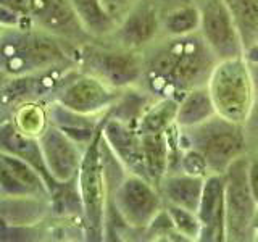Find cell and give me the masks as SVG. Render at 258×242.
Wrapping results in <instances>:
<instances>
[{
	"label": "cell",
	"instance_id": "6da1fadb",
	"mask_svg": "<svg viewBox=\"0 0 258 242\" xmlns=\"http://www.w3.org/2000/svg\"><path fill=\"white\" fill-rule=\"evenodd\" d=\"M218 62L200 32L168 37L144 58L142 79L158 99L168 97L179 102L190 89L207 86Z\"/></svg>",
	"mask_w": 258,
	"mask_h": 242
},
{
	"label": "cell",
	"instance_id": "7a4b0ae2",
	"mask_svg": "<svg viewBox=\"0 0 258 242\" xmlns=\"http://www.w3.org/2000/svg\"><path fill=\"white\" fill-rule=\"evenodd\" d=\"M34 24L0 31V83L39 75L50 70H70L76 48Z\"/></svg>",
	"mask_w": 258,
	"mask_h": 242
},
{
	"label": "cell",
	"instance_id": "3957f363",
	"mask_svg": "<svg viewBox=\"0 0 258 242\" xmlns=\"http://www.w3.org/2000/svg\"><path fill=\"white\" fill-rule=\"evenodd\" d=\"M179 147L197 149L205 157L212 174H224L232 161L247 155L250 139L245 126L226 119L218 113L194 128H179Z\"/></svg>",
	"mask_w": 258,
	"mask_h": 242
},
{
	"label": "cell",
	"instance_id": "277c9868",
	"mask_svg": "<svg viewBox=\"0 0 258 242\" xmlns=\"http://www.w3.org/2000/svg\"><path fill=\"white\" fill-rule=\"evenodd\" d=\"M102 126L103 121L94 139L86 145L84 157L76 176L81 204H83L84 223L87 234L92 239H102L105 236V221H107L110 194V181L103 160Z\"/></svg>",
	"mask_w": 258,
	"mask_h": 242
},
{
	"label": "cell",
	"instance_id": "5b68a950",
	"mask_svg": "<svg viewBox=\"0 0 258 242\" xmlns=\"http://www.w3.org/2000/svg\"><path fill=\"white\" fill-rule=\"evenodd\" d=\"M207 89L218 115L234 123H245L256 92L244 56L218 62L208 78Z\"/></svg>",
	"mask_w": 258,
	"mask_h": 242
},
{
	"label": "cell",
	"instance_id": "8992f818",
	"mask_svg": "<svg viewBox=\"0 0 258 242\" xmlns=\"http://www.w3.org/2000/svg\"><path fill=\"white\" fill-rule=\"evenodd\" d=\"M250 157L242 155L224 171V224L226 240L253 239L258 207L248 183Z\"/></svg>",
	"mask_w": 258,
	"mask_h": 242
},
{
	"label": "cell",
	"instance_id": "52a82bcc",
	"mask_svg": "<svg viewBox=\"0 0 258 242\" xmlns=\"http://www.w3.org/2000/svg\"><path fill=\"white\" fill-rule=\"evenodd\" d=\"M113 205L121 221L133 229H147L163 210L158 186L145 176L126 173L113 189Z\"/></svg>",
	"mask_w": 258,
	"mask_h": 242
},
{
	"label": "cell",
	"instance_id": "ba28073f",
	"mask_svg": "<svg viewBox=\"0 0 258 242\" xmlns=\"http://www.w3.org/2000/svg\"><path fill=\"white\" fill-rule=\"evenodd\" d=\"M76 63L118 91L137 84L144 75V58L137 50L124 47L116 50L79 47L76 48Z\"/></svg>",
	"mask_w": 258,
	"mask_h": 242
},
{
	"label": "cell",
	"instance_id": "9c48e42d",
	"mask_svg": "<svg viewBox=\"0 0 258 242\" xmlns=\"http://www.w3.org/2000/svg\"><path fill=\"white\" fill-rule=\"evenodd\" d=\"M121 92L108 86L95 75L83 73H68L67 79L55 92V102L61 103L73 111L89 116L107 115L119 99Z\"/></svg>",
	"mask_w": 258,
	"mask_h": 242
},
{
	"label": "cell",
	"instance_id": "30bf717a",
	"mask_svg": "<svg viewBox=\"0 0 258 242\" xmlns=\"http://www.w3.org/2000/svg\"><path fill=\"white\" fill-rule=\"evenodd\" d=\"M200 36L218 60L244 56V45L234 21L231 7L226 0H202Z\"/></svg>",
	"mask_w": 258,
	"mask_h": 242
},
{
	"label": "cell",
	"instance_id": "8fae6325",
	"mask_svg": "<svg viewBox=\"0 0 258 242\" xmlns=\"http://www.w3.org/2000/svg\"><path fill=\"white\" fill-rule=\"evenodd\" d=\"M39 142L45 165L53 179L56 183L76 179L86 147L73 141L70 136L53 125L45 128V131L39 136Z\"/></svg>",
	"mask_w": 258,
	"mask_h": 242
},
{
	"label": "cell",
	"instance_id": "7c38bea8",
	"mask_svg": "<svg viewBox=\"0 0 258 242\" xmlns=\"http://www.w3.org/2000/svg\"><path fill=\"white\" fill-rule=\"evenodd\" d=\"M28 7L37 28L67 42H81L91 37L81 26L71 0H28Z\"/></svg>",
	"mask_w": 258,
	"mask_h": 242
},
{
	"label": "cell",
	"instance_id": "4fadbf2b",
	"mask_svg": "<svg viewBox=\"0 0 258 242\" xmlns=\"http://www.w3.org/2000/svg\"><path fill=\"white\" fill-rule=\"evenodd\" d=\"M161 31V13L155 0H139L118 23L113 36L119 47L139 50L157 39Z\"/></svg>",
	"mask_w": 258,
	"mask_h": 242
},
{
	"label": "cell",
	"instance_id": "5bb4252c",
	"mask_svg": "<svg viewBox=\"0 0 258 242\" xmlns=\"http://www.w3.org/2000/svg\"><path fill=\"white\" fill-rule=\"evenodd\" d=\"M102 134L105 144L127 173L141 174L149 179L142 152V137L134 125L113 118L107 113L103 118Z\"/></svg>",
	"mask_w": 258,
	"mask_h": 242
},
{
	"label": "cell",
	"instance_id": "9a60e30c",
	"mask_svg": "<svg viewBox=\"0 0 258 242\" xmlns=\"http://www.w3.org/2000/svg\"><path fill=\"white\" fill-rule=\"evenodd\" d=\"M0 196L7 197H50L44 177L24 160L0 152Z\"/></svg>",
	"mask_w": 258,
	"mask_h": 242
},
{
	"label": "cell",
	"instance_id": "2e32d148",
	"mask_svg": "<svg viewBox=\"0 0 258 242\" xmlns=\"http://www.w3.org/2000/svg\"><path fill=\"white\" fill-rule=\"evenodd\" d=\"M0 152L10 153L26 163H29L36 171L44 177L48 191H50V197L58 191L61 183H56L53 176L48 171L45 165V160L42 155V149H40L39 137L29 136L23 133L21 129L15 125L13 119H4L0 121Z\"/></svg>",
	"mask_w": 258,
	"mask_h": 242
},
{
	"label": "cell",
	"instance_id": "e0dca14e",
	"mask_svg": "<svg viewBox=\"0 0 258 242\" xmlns=\"http://www.w3.org/2000/svg\"><path fill=\"white\" fill-rule=\"evenodd\" d=\"M197 215L202 221L200 240H226L223 174H208L205 177Z\"/></svg>",
	"mask_w": 258,
	"mask_h": 242
},
{
	"label": "cell",
	"instance_id": "ac0fdd59",
	"mask_svg": "<svg viewBox=\"0 0 258 242\" xmlns=\"http://www.w3.org/2000/svg\"><path fill=\"white\" fill-rule=\"evenodd\" d=\"M205 177L192 176L184 171H169L160 181L158 189L165 204L177 205L197 212Z\"/></svg>",
	"mask_w": 258,
	"mask_h": 242
},
{
	"label": "cell",
	"instance_id": "d6986e66",
	"mask_svg": "<svg viewBox=\"0 0 258 242\" xmlns=\"http://www.w3.org/2000/svg\"><path fill=\"white\" fill-rule=\"evenodd\" d=\"M48 118H50V125L61 129L64 134L70 136L73 141H76L83 147H86L94 139V136L99 131L103 121V118L97 119V116H89L73 111L58 102H53L48 107Z\"/></svg>",
	"mask_w": 258,
	"mask_h": 242
},
{
	"label": "cell",
	"instance_id": "ffe728a7",
	"mask_svg": "<svg viewBox=\"0 0 258 242\" xmlns=\"http://www.w3.org/2000/svg\"><path fill=\"white\" fill-rule=\"evenodd\" d=\"M144 161L149 179L158 186L173 163V144L169 141V131L155 134H141Z\"/></svg>",
	"mask_w": 258,
	"mask_h": 242
},
{
	"label": "cell",
	"instance_id": "44dd1931",
	"mask_svg": "<svg viewBox=\"0 0 258 242\" xmlns=\"http://www.w3.org/2000/svg\"><path fill=\"white\" fill-rule=\"evenodd\" d=\"M213 115H216V110L212 102V97H210L208 89L207 86H200L196 89H190L177 102L176 126L181 129L194 128L210 119Z\"/></svg>",
	"mask_w": 258,
	"mask_h": 242
},
{
	"label": "cell",
	"instance_id": "7402d4cb",
	"mask_svg": "<svg viewBox=\"0 0 258 242\" xmlns=\"http://www.w3.org/2000/svg\"><path fill=\"white\" fill-rule=\"evenodd\" d=\"M76 16L91 37L113 36L118 28V21L108 13L103 0H71Z\"/></svg>",
	"mask_w": 258,
	"mask_h": 242
},
{
	"label": "cell",
	"instance_id": "603a6c76",
	"mask_svg": "<svg viewBox=\"0 0 258 242\" xmlns=\"http://www.w3.org/2000/svg\"><path fill=\"white\" fill-rule=\"evenodd\" d=\"M200 29V5L190 0H181L179 4L161 13V31L168 37L189 36Z\"/></svg>",
	"mask_w": 258,
	"mask_h": 242
},
{
	"label": "cell",
	"instance_id": "cb8c5ba5",
	"mask_svg": "<svg viewBox=\"0 0 258 242\" xmlns=\"http://www.w3.org/2000/svg\"><path fill=\"white\" fill-rule=\"evenodd\" d=\"M176 110L177 100L161 97L155 103L147 105L139 121H137V131L141 134H155L166 133L176 125Z\"/></svg>",
	"mask_w": 258,
	"mask_h": 242
},
{
	"label": "cell",
	"instance_id": "d4e9b609",
	"mask_svg": "<svg viewBox=\"0 0 258 242\" xmlns=\"http://www.w3.org/2000/svg\"><path fill=\"white\" fill-rule=\"evenodd\" d=\"M231 12L236 21L244 50L258 44V0H231Z\"/></svg>",
	"mask_w": 258,
	"mask_h": 242
},
{
	"label": "cell",
	"instance_id": "484cf974",
	"mask_svg": "<svg viewBox=\"0 0 258 242\" xmlns=\"http://www.w3.org/2000/svg\"><path fill=\"white\" fill-rule=\"evenodd\" d=\"M12 119L23 133L34 136V137H39L45 131V128L50 125L48 108L44 107V105L37 100L20 103L18 107L15 108V115Z\"/></svg>",
	"mask_w": 258,
	"mask_h": 242
},
{
	"label": "cell",
	"instance_id": "4316f807",
	"mask_svg": "<svg viewBox=\"0 0 258 242\" xmlns=\"http://www.w3.org/2000/svg\"><path fill=\"white\" fill-rule=\"evenodd\" d=\"M165 210L169 215V220H171L177 236H181L185 240H200L202 221L197 212L171 204H165Z\"/></svg>",
	"mask_w": 258,
	"mask_h": 242
},
{
	"label": "cell",
	"instance_id": "83f0119b",
	"mask_svg": "<svg viewBox=\"0 0 258 242\" xmlns=\"http://www.w3.org/2000/svg\"><path fill=\"white\" fill-rule=\"evenodd\" d=\"M177 171H184L187 174L199 176V177H207L208 174H212V173H210V168H208L205 157L194 147L181 149Z\"/></svg>",
	"mask_w": 258,
	"mask_h": 242
},
{
	"label": "cell",
	"instance_id": "f1b7e54d",
	"mask_svg": "<svg viewBox=\"0 0 258 242\" xmlns=\"http://www.w3.org/2000/svg\"><path fill=\"white\" fill-rule=\"evenodd\" d=\"M137 2H139V0H103V5L113 18L119 23L121 18H123Z\"/></svg>",
	"mask_w": 258,
	"mask_h": 242
},
{
	"label": "cell",
	"instance_id": "f546056e",
	"mask_svg": "<svg viewBox=\"0 0 258 242\" xmlns=\"http://www.w3.org/2000/svg\"><path fill=\"white\" fill-rule=\"evenodd\" d=\"M245 131H247V136L248 139H255L258 141V94L255 95V100H253V105H252V110H250L248 116L245 119Z\"/></svg>",
	"mask_w": 258,
	"mask_h": 242
},
{
	"label": "cell",
	"instance_id": "4dcf8cb0",
	"mask_svg": "<svg viewBox=\"0 0 258 242\" xmlns=\"http://www.w3.org/2000/svg\"><path fill=\"white\" fill-rule=\"evenodd\" d=\"M248 183H250V189H252L253 199H255L256 207H258V158L256 157H250V163H248Z\"/></svg>",
	"mask_w": 258,
	"mask_h": 242
},
{
	"label": "cell",
	"instance_id": "1f68e13d",
	"mask_svg": "<svg viewBox=\"0 0 258 242\" xmlns=\"http://www.w3.org/2000/svg\"><path fill=\"white\" fill-rule=\"evenodd\" d=\"M0 5H5V7H10L13 10L20 12L21 15L28 16L31 18L29 15V7H28V0H0Z\"/></svg>",
	"mask_w": 258,
	"mask_h": 242
},
{
	"label": "cell",
	"instance_id": "d6a6232c",
	"mask_svg": "<svg viewBox=\"0 0 258 242\" xmlns=\"http://www.w3.org/2000/svg\"><path fill=\"white\" fill-rule=\"evenodd\" d=\"M250 76H252V83L255 87V92L258 94V62L256 63H248Z\"/></svg>",
	"mask_w": 258,
	"mask_h": 242
},
{
	"label": "cell",
	"instance_id": "836d02e7",
	"mask_svg": "<svg viewBox=\"0 0 258 242\" xmlns=\"http://www.w3.org/2000/svg\"><path fill=\"white\" fill-rule=\"evenodd\" d=\"M255 157L258 158V141H256V147H255Z\"/></svg>",
	"mask_w": 258,
	"mask_h": 242
},
{
	"label": "cell",
	"instance_id": "e575fe53",
	"mask_svg": "<svg viewBox=\"0 0 258 242\" xmlns=\"http://www.w3.org/2000/svg\"><path fill=\"white\" fill-rule=\"evenodd\" d=\"M226 2H228V4H229V2H231V0H226Z\"/></svg>",
	"mask_w": 258,
	"mask_h": 242
},
{
	"label": "cell",
	"instance_id": "d590c367",
	"mask_svg": "<svg viewBox=\"0 0 258 242\" xmlns=\"http://www.w3.org/2000/svg\"><path fill=\"white\" fill-rule=\"evenodd\" d=\"M0 31H2V28H0Z\"/></svg>",
	"mask_w": 258,
	"mask_h": 242
}]
</instances>
